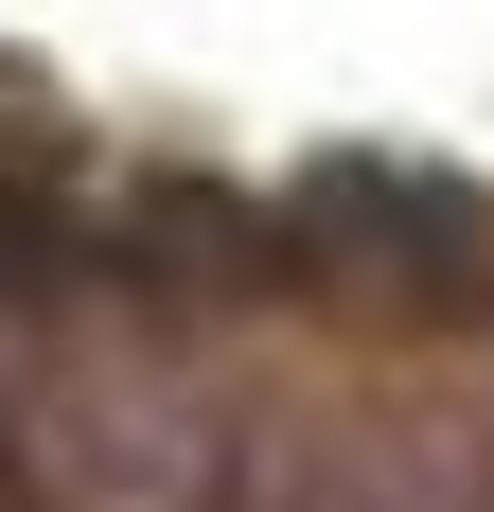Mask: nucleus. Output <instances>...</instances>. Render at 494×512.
I'll return each instance as SVG.
<instances>
[{
  "mask_svg": "<svg viewBox=\"0 0 494 512\" xmlns=\"http://www.w3.org/2000/svg\"><path fill=\"white\" fill-rule=\"evenodd\" d=\"M0 512H18V460H0Z\"/></svg>",
  "mask_w": 494,
  "mask_h": 512,
  "instance_id": "1",
  "label": "nucleus"
}]
</instances>
